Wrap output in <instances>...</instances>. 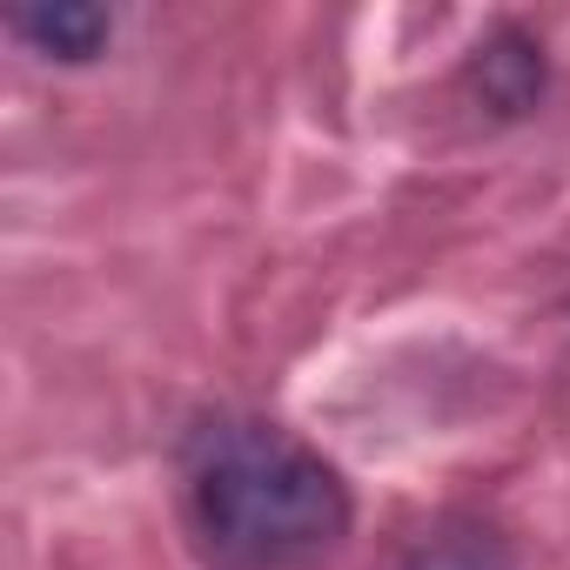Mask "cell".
<instances>
[{
    "mask_svg": "<svg viewBox=\"0 0 570 570\" xmlns=\"http://www.w3.org/2000/svg\"><path fill=\"white\" fill-rule=\"evenodd\" d=\"M470 81L476 95L497 108V115H530L543 101V48L523 35V28H497L476 61H470Z\"/></svg>",
    "mask_w": 570,
    "mask_h": 570,
    "instance_id": "3957f363",
    "label": "cell"
},
{
    "mask_svg": "<svg viewBox=\"0 0 570 570\" xmlns=\"http://www.w3.org/2000/svg\"><path fill=\"white\" fill-rule=\"evenodd\" d=\"M188 517L215 570H309L343 550L356 503L343 470L262 416H208L181 450Z\"/></svg>",
    "mask_w": 570,
    "mask_h": 570,
    "instance_id": "6da1fadb",
    "label": "cell"
},
{
    "mask_svg": "<svg viewBox=\"0 0 570 570\" xmlns=\"http://www.w3.org/2000/svg\"><path fill=\"white\" fill-rule=\"evenodd\" d=\"M14 41H28L41 61H61V68H88L108 41H115V21L88 0H35V8H14L8 14Z\"/></svg>",
    "mask_w": 570,
    "mask_h": 570,
    "instance_id": "7a4b0ae2",
    "label": "cell"
},
{
    "mask_svg": "<svg viewBox=\"0 0 570 570\" xmlns=\"http://www.w3.org/2000/svg\"><path fill=\"white\" fill-rule=\"evenodd\" d=\"M403 570H517V557H510V543H503L490 523L450 517V523L423 530V537L403 550Z\"/></svg>",
    "mask_w": 570,
    "mask_h": 570,
    "instance_id": "277c9868",
    "label": "cell"
}]
</instances>
